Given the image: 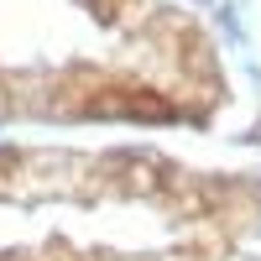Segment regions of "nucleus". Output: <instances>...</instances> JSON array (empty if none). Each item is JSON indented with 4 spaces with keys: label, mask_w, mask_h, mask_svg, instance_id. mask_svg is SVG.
<instances>
[{
    "label": "nucleus",
    "mask_w": 261,
    "mask_h": 261,
    "mask_svg": "<svg viewBox=\"0 0 261 261\" xmlns=\"http://www.w3.org/2000/svg\"><path fill=\"white\" fill-rule=\"evenodd\" d=\"M11 172H21V151L16 146H0V178H11Z\"/></svg>",
    "instance_id": "obj_1"
}]
</instances>
